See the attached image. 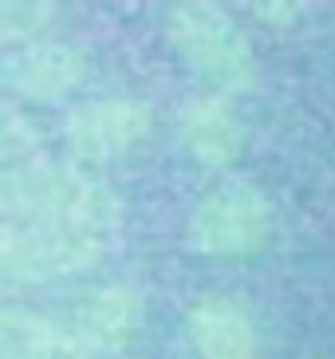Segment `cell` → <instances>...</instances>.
<instances>
[{
	"mask_svg": "<svg viewBox=\"0 0 335 359\" xmlns=\"http://www.w3.org/2000/svg\"><path fill=\"white\" fill-rule=\"evenodd\" d=\"M40 147V127L16 99L0 95V166L28 162V154Z\"/></svg>",
	"mask_w": 335,
	"mask_h": 359,
	"instance_id": "obj_12",
	"label": "cell"
},
{
	"mask_svg": "<svg viewBox=\"0 0 335 359\" xmlns=\"http://www.w3.org/2000/svg\"><path fill=\"white\" fill-rule=\"evenodd\" d=\"M252 16L257 20H264V24H273V28H292L300 16H304V8H296V4H288V0H257L252 4Z\"/></svg>",
	"mask_w": 335,
	"mask_h": 359,
	"instance_id": "obj_13",
	"label": "cell"
},
{
	"mask_svg": "<svg viewBox=\"0 0 335 359\" xmlns=\"http://www.w3.org/2000/svg\"><path fill=\"white\" fill-rule=\"evenodd\" d=\"M107 253H111L107 245L75 237V233L0 217V285L4 288L71 280V276L91 273Z\"/></svg>",
	"mask_w": 335,
	"mask_h": 359,
	"instance_id": "obj_4",
	"label": "cell"
},
{
	"mask_svg": "<svg viewBox=\"0 0 335 359\" xmlns=\"http://www.w3.org/2000/svg\"><path fill=\"white\" fill-rule=\"evenodd\" d=\"M276 233V205L252 178H225L217 182L198 205L189 210L186 237L201 257H252L273 241Z\"/></svg>",
	"mask_w": 335,
	"mask_h": 359,
	"instance_id": "obj_3",
	"label": "cell"
},
{
	"mask_svg": "<svg viewBox=\"0 0 335 359\" xmlns=\"http://www.w3.org/2000/svg\"><path fill=\"white\" fill-rule=\"evenodd\" d=\"M55 24H60V8L52 0H0V43H4V52L48 40Z\"/></svg>",
	"mask_w": 335,
	"mask_h": 359,
	"instance_id": "obj_11",
	"label": "cell"
},
{
	"mask_svg": "<svg viewBox=\"0 0 335 359\" xmlns=\"http://www.w3.org/2000/svg\"><path fill=\"white\" fill-rule=\"evenodd\" d=\"M0 217L75 233L115 249L123 233V201L79 162H16L0 170Z\"/></svg>",
	"mask_w": 335,
	"mask_h": 359,
	"instance_id": "obj_1",
	"label": "cell"
},
{
	"mask_svg": "<svg viewBox=\"0 0 335 359\" xmlns=\"http://www.w3.org/2000/svg\"><path fill=\"white\" fill-rule=\"evenodd\" d=\"M87 79V55L67 40H36L0 55V83L32 103H60Z\"/></svg>",
	"mask_w": 335,
	"mask_h": 359,
	"instance_id": "obj_6",
	"label": "cell"
},
{
	"mask_svg": "<svg viewBox=\"0 0 335 359\" xmlns=\"http://www.w3.org/2000/svg\"><path fill=\"white\" fill-rule=\"evenodd\" d=\"M186 336L198 359H257L261 332L252 312L237 296L210 292L193 300L186 312Z\"/></svg>",
	"mask_w": 335,
	"mask_h": 359,
	"instance_id": "obj_8",
	"label": "cell"
},
{
	"mask_svg": "<svg viewBox=\"0 0 335 359\" xmlns=\"http://www.w3.org/2000/svg\"><path fill=\"white\" fill-rule=\"evenodd\" d=\"M0 359H87L67 312L0 304Z\"/></svg>",
	"mask_w": 335,
	"mask_h": 359,
	"instance_id": "obj_10",
	"label": "cell"
},
{
	"mask_svg": "<svg viewBox=\"0 0 335 359\" xmlns=\"http://www.w3.org/2000/svg\"><path fill=\"white\" fill-rule=\"evenodd\" d=\"M178 142L193 162L225 170L245 154V118L225 95H193L178 111Z\"/></svg>",
	"mask_w": 335,
	"mask_h": 359,
	"instance_id": "obj_9",
	"label": "cell"
},
{
	"mask_svg": "<svg viewBox=\"0 0 335 359\" xmlns=\"http://www.w3.org/2000/svg\"><path fill=\"white\" fill-rule=\"evenodd\" d=\"M67 316L87 359H111L138 336V327L146 320V296L130 280H111L79 296L67 308Z\"/></svg>",
	"mask_w": 335,
	"mask_h": 359,
	"instance_id": "obj_7",
	"label": "cell"
},
{
	"mask_svg": "<svg viewBox=\"0 0 335 359\" xmlns=\"http://www.w3.org/2000/svg\"><path fill=\"white\" fill-rule=\"evenodd\" d=\"M154 130V107L135 95L87 99L63 115V147L75 162H115Z\"/></svg>",
	"mask_w": 335,
	"mask_h": 359,
	"instance_id": "obj_5",
	"label": "cell"
},
{
	"mask_svg": "<svg viewBox=\"0 0 335 359\" xmlns=\"http://www.w3.org/2000/svg\"><path fill=\"white\" fill-rule=\"evenodd\" d=\"M166 40L210 95H249L257 87V48L245 28L213 0H178L166 8Z\"/></svg>",
	"mask_w": 335,
	"mask_h": 359,
	"instance_id": "obj_2",
	"label": "cell"
}]
</instances>
